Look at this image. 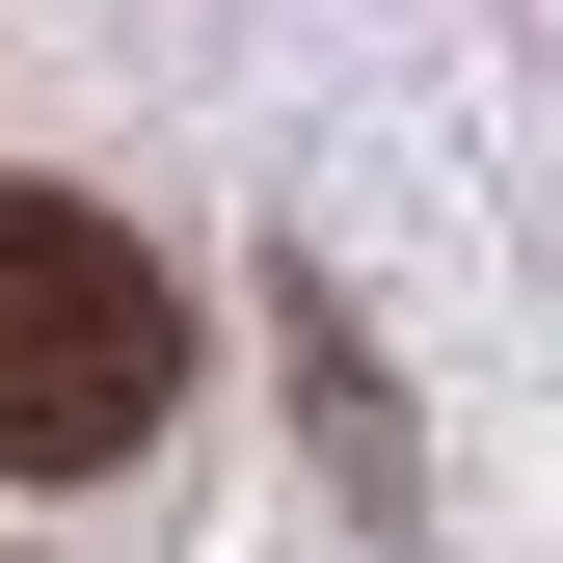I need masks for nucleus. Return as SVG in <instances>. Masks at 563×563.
Segmentation results:
<instances>
[{
    "label": "nucleus",
    "instance_id": "1",
    "mask_svg": "<svg viewBox=\"0 0 563 563\" xmlns=\"http://www.w3.org/2000/svg\"><path fill=\"white\" fill-rule=\"evenodd\" d=\"M188 376V296L162 242L81 216V188H0V483H108Z\"/></svg>",
    "mask_w": 563,
    "mask_h": 563
}]
</instances>
